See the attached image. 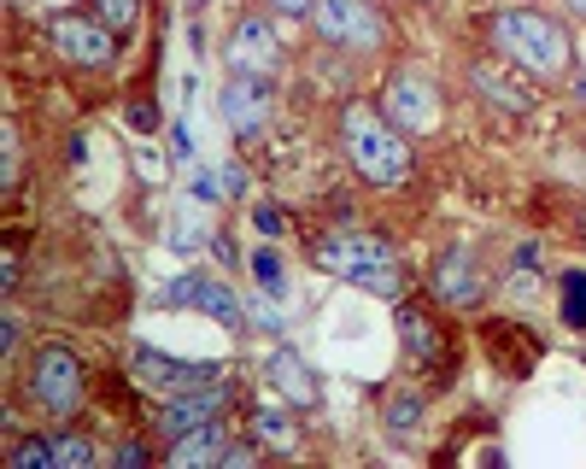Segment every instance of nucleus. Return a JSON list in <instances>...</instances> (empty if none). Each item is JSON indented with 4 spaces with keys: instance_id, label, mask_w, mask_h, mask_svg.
Returning a JSON list of instances; mask_svg holds the SVG:
<instances>
[{
    "instance_id": "1",
    "label": "nucleus",
    "mask_w": 586,
    "mask_h": 469,
    "mask_svg": "<svg viewBox=\"0 0 586 469\" xmlns=\"http://www.w3.org/2000/svg\"><path fill=\"white\" fill-rule=\"evenodd\" d=\"M340 141H346V159L358 165V177H363V182H375V188H399V182L410 177L405 130H399V123H387L382 112H370V106H346Z\"/></svg>"
},
{
    "instance_id": "31",
    "label": "nucleus",
    "mask_w": 586,
    "mask_h": 469,
    "mask_svg": "<svg viewBox=\"0 0 586 469\" xmlns=\"http://www.w3.org/2000/svg\"><path fill=\"white\" fill-rule=\"evenodd\" d=\"M12 177H19V135L7 130V182H12Z\"/></svg>"
},
{
    "instance_id": "11",
    "label": "nucleus",
    "mask_w": 586,
    "mask_h": 469,
    "mask_svg": "<svg viewBox=\"0 0 586 469\" xmlns=\"http://www.w3.org/2000/svg\"><path fill=\"white\" fill-rule=\"evenodd\" d=\"M224 405H229V382H205V387H188V394H170L165 399V411H158V429L177 441V434L188 429H205L212 417H224Z\"/></svg>"
},
{
    "instance_id": "30",
    "label": "nucleus",
    "mask_w": 586,
    "mask_h": 469,
    "mask_svg": "<svg viewBox=\"0 0 586 469\" xmlns=\"http://www.w3.org/2000/svg\"><path fill=\"white\" fill-rule=\"evenodd\" d=\"M271 7L282 12V19H306V12L316 7V0H271Z\"/></svg>"
},
{
    "instance_id": "14",
    "label": "nucleus",
    "mask_w": 586,
    "mask_h": 469,
    "mask_svg": "<svg viewBox=\"0 0 586 469\" xmlns=\"http://www.w3.org/2000/svg\"><path fill=\"white\" fill-rule=\"evenodd\" d=\"M434 293L446 305H475L481 300V276H475V258L469 253H446L434 264Z\"/></svg>"
},
{
    "instance_id": "17",
    "label": "nucleus",
    "mask_w": 586,
    "mask_h": 469,
    "mask_svg": "<svg viewBox=\"0 0 586 469\" xmlns=\"http://www.w3.org/2000/svg\"><path fill=\"white\" fill-rule=\"evenodd\" d=\"M252 276H259V288L271 293V300L288 293V264H282L276 246H259V253H252Z\"/></svg>"
},
{
    "instance_id": "23",
    "label": "nucleus",
    "mask_w": 586,
    "mask_h": 469,
    "mask_svg": "<svg viewBox=\"0 0 586 469\" xmlns=\"http://www.w3.org/2000/svg\"><path fill=\"white\" fill-rule=\"evenodd\" d=\"M53 458H59V469H88L94 464V446L76 441V434H65V441H53Z\"/></svg>"
},
{
    "instance_id": "21",
    "label": "nucleus",
    "mask_w": 586,
    "mask_h": 469,
    "mask_svg": "<svg viewBox=\"0 0 586 469\" xmlns=\"http://www.w3.org/2000/svg\"><path fill=\"white\" fill-rule=\"evenodd\" d=\"M94 19H106L112 29H130L141 19V0H94Z\"/></svg>"
},
{
    "instance_id": "9",
    "label": "nucleus",
    "mask_w": 586,
    "mask_h": 469,
    "mask_svg": "<svg viewBox=\"0 0 586 469\" xmlns=\"http://www.w3.org/2000/svg\"><path fill=\"white\" fill-rule=\"evenodd\" d=\"M387 118L399 123L405 135H422L440 123V106H434V88L422 83L417 71H393L387 76Z\"/></svg>"
},
{
    "instance_id": "29",
    "label": "nucleus",
    "mask_w": 586,
    "mask_h": 469,
    "mask_svg": "<svg viewBox=\"0 0 586 469\" xmlns=\"http://www.w3.org/2000/svg\"><path fill=\"white\" fill-rule=\"evenodd\" d=\"M252 224H259L264 234H282V212L276 206H252Z\"/></svg>"
},
{
    "instance_id": "8",
    "label": "nucleus",
    "mask_w": 586,
    "mask_h": 469,
    "mask_svg": "<svg viewBox=\"0 0 586 469\" xmlns=\"http://www.w3.org/2000/svg\"><path fill=\"white\" fill-rule=\"evenodd\" d=\"M224 59H229L235 76H271L276 59H282V41H276V29L264 19H241L229 29V41H224Z\"/></svg>"
},
{
    "instance_id": "15",
    "label": "nucleus",
    "mask_w": 586,
    "mask_h": 469,
    "mask_svg": "<svg viewBox=\"0 0 586 469\" xmlns=\"http://www.w3.org/2000/svg\"><path fill=\"white\" fill-rule=\"evenodd\" d=\"M264 375L282 387V399H294V405H316V382H311V370H306V358L299 352H271L264 358Z\"/></svg>"
},
{
    "instance_id": "27",
    "label": "nucleus",
    "mask_w": 586,
    "mask_h": 469,
    "mask_svg": "<svg viewBox=\"0 0 586 469\" xmlns=\"http://www.w3.org/2000/svg\"><path fill=\"white\" fill-rule=\"evenodd\" d=\"M170 153H177L182 165L194 159V135H188V123H177V130H170Z\"/></svg>"
},
{
    "instance_id": "10",
    "label": "nucleus",
    "mask_w": 586,
    "mask_h": 469,
    "mask_svg": "<svg viewBox=\"0 0 586 469\" xmlns=\"http://www.w3.org/2000/svg\"><path fill=\"white\" fill-rule=\"evenodd\" d=\"M130 370H135V382H141V387H153V394H165V399L212 382V370H205V364H188V358H165V352H153V347H135V352H130Z\"/></svg>"
},
{
    "instance_id": "26",
    "label": "nucleus",
    "mask_w": 586,
    "mask_h": 469,
    "mask_svg": "<svg viewBox=\"0 0 586 469\" xmlns=\"http://www.w3.org/2000/svg\"><path fill=\"white\" fill-rule=\"evenodd\" d=\"M147 458H153V452L141 446V441H123V446H118V469H141Z\"/></svg>"
},
{
    "instance_id": "22",
    "label": "nucleus",
    "mask_w": 586,
    "mask_h": 469,
    "mask_svg": "<svg viewBox=\"0 0 586 469\" xmlns=\"http://www.w3.org/2000/svg\"><path fill=\"white\" fill-rule=\"evenodd\" d=\"M563 317L575 323V328L586 323V276H581V270L563 276Z\"/></svg>"
},
{
    "instance_id": "19",
    "label": "nucleus",
    "mask_w": 586,
    "mask_h": 469,
    "mask_svg": "<svg viewBox=\"0 0 586 469\" xmlns=\"http://www.w3.org/2000/svg\"><path fill=\"white\" fill-rule=\"evenodd\" d=\"M252 434H259V441H271L276 452L294 446V422L282 417V411H271V405H259V417H252Z\"/></svg>"
},
{
    "instance_id": "13",
    "label": "nucleus",
    "mask_w": 586,
    "mask_h": 469,
    "mask_svg": "<svg viewBox=\"0 0 586 469\" xmlns=\"http://www.w3.org/2000/svg\"><path fill=\"white\" fill-rule=\"evenodd\" d=\"M170 464L177 469H200V464H229V441L217 422H205V429H188L170 441Z\"/></svg>"
},
{
    "instance_id": "16",
    "label": "nucleus",
    "mask_w": 586,
    "mask_h": 469,
    "mask_svg": "<svg viewBox=\"0 0 586 469\" xmlns=\"http://www.w3.org/2000/svg\"><path fill=\"white\" fill-rule=\"evenodd\" d=\"M475 88L487 94V100H499V106H511V112H528L534 106V94L516 83V76H499L493 65H475Z\"/></svg>"
},
{
    "instance_id": "20",
    "label": "nucleus",
    "mask_w": 586,
    "mask_h": 469,
    "mask_svg": "<svg viewBox=\"0 0 586 469\" xmlns=\"http://www.w3.org/2000/svg\"><path fill=\"white\" fill-rule=\"evenodd\" d=\"M399 335H405V347L417 352V358H434V328H429V317H417V311H399Z\"/></svg>"
},
{
    "instance_id": "32",
    "label": "nucleus",
    "mask_w": 586,
    "mask_h": 469,
    "mask_svg": "<svg viewBox=\"0 0 586 469\" xmlns=\"http://www.w3.org/2000/svg\"><path fill=\"white\" fill-rule=\"evenodd\" d=\"M569 12H575V19H586V0H569Z\"/></svg>"
},
{
    "instance_id": "24",
    "label": "nucleus",
    "mask_w": 586,
    "mask_h": 469,
    "mask_svg": "<svg viewBox=\"0 0 586 469\" xmlns=\"http://www.w3.org/2000/svg\"><path fill=\"white\" fill-rule=\"evenodd\" d=\"M417 417H422V399H410V394H399L387 405V429L393 434H410V429H417Z\"/></svg>"
},
{
    "instance_id": "12",
    "label": "nucleus",
    "mask_w": 586,
    "mask_h": 469,
    "mask_svg": "<svg viewBox=\"0 0 586 469\" xmlns=\"http://www.w3.org/2000/svg\"><path fill=\"white\" fill-rule=\"evenodd\" d=\"M224 123L235 135H259L264 123H271V88H264V76H235V83H224Z\"/></svg>"
},
{
    "instance_id": "18",
    "label": "nucleus",
    "mask_w": 586,
    "mask_h": 469,
    "mask_svg": "<svg viewBox=\"0 0 586 469\" xmlns=\"http://www.w3.org/2000/svg\"><path fill=\"white\" fill-rule=\"evenodd\" d=\"M170 246H177V253H200V246H205V217H200V206H182L177 212V224H170Z\"/></svg>"
},
{
    "instance_id": "3",
    "label": "nucleus",
    "mask_w": 586,
    "mask_h": 469,
    "mask_svg": "<svg viewBox=\"0 0 586 469\" xmlns=\"http://www.w3.org/2000/svg\"><path fill=\"white\" fill-rule=\"evenodd\" d=\"M316 270L352 281V288H370L382 300L399 293V264H393L387 241H375V234H328V241H316Z\"/></svg>"
},
{
    "instance_id": "2",
    "label": "nucleus",
    "mask_w": 586,
    "mask_h": 469,
    "mask_svg": "<svg viewBox=\"0 0 586 469\" xmlns=\"http://www.w3.org/2000/svg\"><path fill=\"white\" fill-rule=\"evenodd\" d=\"M493 41L499 53L511 59V65H522L528 76H563L569 71V36L563 24H551L546 12H499L493 19Z\"/></svg>"
},
{
    "instance_id": "25",
    "label": "nucleus",
    "mask_w": 586,
    "mask_h": 469,
    "mask_svg": "<svg viewBox=\"0 0 586 469\" xmlns=\"http://www.w3.org/2000/svg\"><path fill=\"white\" fill-rule=\"evenodd\" d=\"M12 464H19V469H47L59 458H53V446H47V441H24L19 452H12Z\"/></svg>"
},
{
    "instance_id": "5",
    "label": "nucleus",
    "mask_w": 586,
    "mask_h": 469,
    "mask_svg": "<svg viewBox=\"0 0 586 469\" xmlns=\"http://www.w3.org/2000/svg\"><path fill=\"white\" fill-rule=\"evenodd\" d=\"M47 36H53L59 53H65L71 65H83V71L112 65V24H106V19H83V12H59Z\"/></svg>"
},
{
    "instance_id": "4",
    "label": "nucleus",
    "mask_w": 586,
    "mask_h": 469,
    "mask_svg": "<svg viewBox=\"0 0 586 469\" xmlns=\"http://www.w3.org/2000/svg\"><path fill=\"white\" fill-rule=\"evenodd\" d=\"M311 24L328 47H346V53H375L387 41V19L375 12V0H316Z\"/></svg>"
},
{
    "instance_id": "7",
    "label": "nucleus",
    "mask_w": 586,
    "mask_h": 469,
    "mask_svg": "<svg viewBox=\"0 0 586 469\" xmlns=\"http://www.w3.org/2000/svg\"><path fill=\"white\" fill-rule=\"evenodd\" d=\"M158 300H165V305H194V311H205V317H217L229 328L247 323V305L235 300V288H229V281H212V276H177Z\"/></svg>"
},
{
    "instance_id": "28",
    "label": "nucleus",
    "mask_w": 586,
    "mask_h": 469,
    "mask_svg": "<svg viewBox=\"0 0 586 469\" xmlns=\"http://www.w3.org/2000/svg\"><path fill=\"white\" fill-rule=\"evenodd\" d=\"M153 123H158V112H153L147 100H135V106H130V130H141V135H147Z\"/></svg>"
},
{
    "instance_id": "6",
    "label": "nucleus",
    "mask_w": 586,
    "mask_h": 469,
    "mask_svg": "<svg viewBox=\"0 0 586 469\" xmlns=\"http://www.w3.org/2000/svg\"><path fill=\"white\" fill-rule=\"evenodd\" d=\"M29 387H36V399L47 405V411H71V405L83 399V358H76L71 347H41Z\"/></svg>"
}]
</instances>
